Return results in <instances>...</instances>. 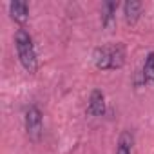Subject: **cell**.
I'll list each match as a JSON object with an SVG mask.
<instances>
[{"instance_id": "cell-1", "label": "cell", "mask_w": 154, "mask_h": 154, "mask_svg": "<svg viewBox=\"0 0 154 154\" xmlns=\"http://www.w3.org/2000/svg\"><path fill=\"white\" fill-rule=\"evenodd\" d=\"M93 62L96 69L100 71H116L122 69L125 63V47L123 44H109V45H100L93 53Z\"/></svg>"}, {"instance_id": "cell-2", "label": "cell", "mask_w": 154, "mask_h": 154, "mask_svg": "<svg viewBox=\"0 0 154 154\" xmlns=\"http://www.w3.org/2000/svg\"><path fill=\"white\" fill-rule=\"evenodd\" d=\"M15 47H17V54L18 60L22 63V67L27 72H36L38 69V58H36V49L33 44V36L29 35L27 29L20 27L15 35Z\"/></svg>"}, {"instance_id": "cell-3", "label": "cell", "mask_w": 154, "mask_h": 154, "mask_svg": "<svg viewBox=\"0 0 154 154\" xmlns=\"http://www.w3.org/2000/svg\"><path fill=\"white\" fill-rule=\"evenodd\" d=\"M24 123H26V132L29 136V140L33 141H38L42 138V129H44V120H42V112L40 109L31 103L26 107V112H24Z\"/></svg>"}, {"instance_id": "cell-4", "label": "cell", "mask_w": 154, "mask_h": 154, "mask_svg": "<svg viewBox=\"0 0 154 154\" xmlns=\"http://www.w3.org/2000/svg\"><path fill=\"white\" fill-rule=\"evenodd\" d=\"M103 112H105V94L100 89H94L89 96L87 114L89 116H102Z\"/></svg>"}, {"instance_id": "cell-5", "label": "cell", "mask_w": 154, "mask_h": 154, "mask_svg": "<svg viewBox=\"0 0 154 154\" xmlns=\"http://www.w3.org/2000/svg\"><path fill=\"white\" fill-rule=\"evenodd\" d=\"M9 15L15 22L18 24H26L29 20V6L24 0H13L9 2Z\"/></svg>"}, {"instance_id": "cell-6", "label": "cell", "mask_w": 154, "mask_h": 154, "mask_svg": "<svg viewBox=\"0 0 154 154\" xmlns=\"http://www.w3.org/2000/svg\"><path fill=\"white\" fill-rule=\"evenodd\" d=\"M141 9H143V4L138 2V0H127L123 4V15H125V22L127 24H136L140 15H141Z\"/></svg>"}, {"instance_id": "cell-7", "label": "cell", "mask_w": 154, "mask_h": 154, "mask_svg": "<svg viewBox=\"0 0 154 154\" xmlns=\"http://www.w3.org/2000/svg\"><path fill=\"white\" fill-rule=\"evenodd\" d=\"M116 2H103L102 6V26L105 29H112L116 22Z\"/></svg>"}, {"instance_id": "cell-8", "label": "cell", "mask_w": 154, "mask_h": 154, "mask_svg": "<svg viewBox=\"0 0 154 154\" xmlns=\"http://www.w3.org/2000/svg\"><path fill=\"white\" fill-rule=\"evenodd\" d=\"M134 150V134L131 131H123L118 138L116 154H132Z\"/></svg>"}, {"instance_id": "cell-9", "label": "cell", "mask_w": 154, "mask_h": 154, "mask_svg": "<svg viewBox=\"0 0 154 154\" xmlns=\"http://www.w3.org/2000/svg\"><path fill=\"white\" fill-rule=\"evenodd\" d=\"M143 80L149 85H154V51L147 53L145 63H143Z\"/></svg>"}]
</instances>
